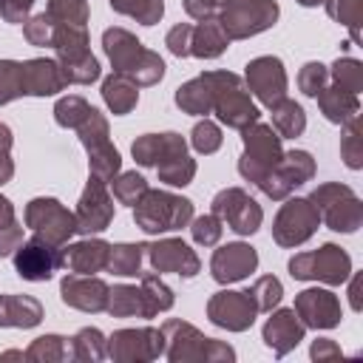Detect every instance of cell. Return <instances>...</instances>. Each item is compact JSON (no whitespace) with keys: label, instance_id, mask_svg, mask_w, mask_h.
Returning a JSON list of instances; mask_svg holds the SVG:
<instances>
[{"label":"cell","instance_id":"4fadbf2b","mask_svg":"<svg viewBox=\"0 0 363 363\" xmlns=\"http://www.w3.org/2000/svg\"><path fill=\"white\" fill-rule=\"evenodd\" d=\"M150 264L162 272H176V275H187V278L199 272V258L179 238H167V241L153 244L150 247Z\"/></svg>","mask_w":363,"mask_h":363},{"label":"cell","instance_id":"4316f807","mask_svg":"<svg viewBox=\"0 0 363 363\" xmlns=\"http://www.w3.org/2000/svg\"><path fill=\"white\" fill-rule=\"evenodd\" d=\"M142 250L139 244H119V247H111V255H108V267L116 272V275H136L139 272V261H142Z\"/></svg>","mask_w":363,"mask_h":363},{"label":"cell","instance_id":"d6a6232c","mask_svg":"<svg viewBox=\"0 0 363 363\" xmlns=\"http://www.w3.org/2000/svg\"><path fill=\"white\" fill-rule=\"evenodd\" d=\"M221 145V130L213 125V122H199L196 128H193V147L199 150V153H213L216 147Z\"/></svg>","mask_w":363,"mask_h":363},{"label":"cell","instance_id":"4dcf8cb0","mask_svg":"<svg viewBox=\"0 0 363 363\" xmlns=\"http://www.w3.org/2000/svg\"><path fill=\"white\" fill-rule=\"evenodd\" d=\"M88 113H91V105L82 96H68L57 105V122L65 128H77Z\"/></svg>","mask_w":363,"mask_h":363},{"label":"cell","instance_id":"7402d4cb","mask_svg":"<svg viewBox=\"0 0 363 363\" xmlns=\"http://www.w3.org/2000/svg\"><path fill=\"white\" fill-rule=\"evenodd\" d=\"M102 96H105V102H108V108H111L113 113H128V111L136 105L139 91H136V82H133L130 77H125V74H113V77L105 79V85H102Z\"/></svg>","mask_w":363,"mask_h":363},{"label":"cell","instance_id":"277c9868","mask_svg":"<svg viewBox=\"0 0 363 363\" xmlns=\"http://www.w3.org/2000/svg\"><path fill=\"white\" fill-rule=\"evenodd\" d=\"M244 145H247V153L241 159V176L261 184L272 170L275 164L281 162V145H278V136L272 128L267 125H255L252 130L244 128Z\"/></svg>","mask_w":363,"mask_h":363},{"label":"cell","instance_id":"484cf974","mask_svg":"<svg viewBox=\"0 0 363 363\" xmlns=\"http://www.w3.org/2000/svg\"><path fill=\"white\" fill-rule=\"evenodd\" d=\"M111 6L116 11H122V14L136 17L142 26H153L164 11L162 0H111Z\"/></svg>","mask_w":363,"mask_h":363},{"label":"cell","instance_id":"60d3db41","mask_svg":"<svg viewBox=\"0 0 363 363\" xmlns=\"http://www.w3.org/2000/svg\"><path fill=\"white\" fill-rule=\"evenodd\" d=\"M9 147H11V133L6 125H0V184L11 176V162H9Z\"/></svg>","mask_w":363,"mask_h":363},{"label":"cell","instance_id":"ac0fdd59","mask_svg":"<svg viewBox=\"0 0 363 363\" xmlns=\"http://www.w3.org/2000/svg\"><path fill=\"white\" fill-rule=\"evenodd\" d=\"M108 286L91 275H68L62 281V301L77 309H102Z\"/></svg>","mask_w":363,"mask_h":363},{"label":"cell","instance_id":"ab89813d","mask_svg":"<svg viewBox=\"0 0 363 363\" xmlns=\"http://www.w3.org/2000/svg\"><path fill=\"white\" fill-rule=\"evenodd\" d=\"M34 0H0V14L9 20V23H20L23 14L31 9Z\"/></svg>","mask_w":363,"mask_h":363},{"label":"cell","instance_id":"1f68e13d","mask_svg":"<svg viewBox=\"0 0 363 363\" xmlns=\"http://www.w3.org/2000/svg\"><path fill=\"white\" fill-rule=\"evenodd\" d=\"M145 190H147V182L136 173H125V176H119V182H113V193L125 204H136L145 196Z\"/></svg>","mask_w":363,"mask_h":363},{"label":"cell","instance_id":"3957f363","mask_svg":"<svg viewBox=\"0 0 363 363\" xmlns=\"http://www.w3.org/2000/svg\"><path fill=\"white\" fill-rule=\"evenodd\" d=\"M275 17L278 6L272 0H227L221 11V28L230 40H238L269 28Z\"/></svg>","mask_w":363,"mask_h":363},{"label":"cell","instance_id":"8992f818","mask_svg":"<svg viewBox=\"0 0 363 363\" xmlns=\"http://www.w3.org/2000/svg\"><path fill=\"white\" fill-rule=\"evenodd\" d=\"M289 269L295 278H323L329 284H337L349 272V255L340 252V247L326 244L318 252H303L289 261Z\"/></svg>","mask_w":363,"mask_h":363},{"label":"cell","instance_id":"9c48e42d","mask_svg":"<svg viewBox=\"0 0 363 363\" xmlns=\"http://www.w3.org/2000/svg\"><path fill=\"white\" fill-rule=\"evenodd\" d=\"M111 216H113V201H111V196L105 190V182L91 176L88 187H85V193L79 199L77 216H74L77 218V230L79 233H102L108 227Z\"/></svg>","mask_w":363,"mask_h":363},{"label":"cell","instance_id":"d4e9b609","mask_svg":"<svg viewBox=\"0 0 363 363\" xmlns=\"http://www.w3.org/2000/svg\"><path fill=\"white\" fill-rule=\"evenodd\" d=\"M269 108H272V125L284 136H298L303 130V111H301V105H295L289 99H278Z\"/></svg>","mask_w":363,"mask_h":363},{"label":"cell","instance_id":"b9f144b4","mask_svg":"<svg viewBox=\"0 0 363 363\" xmlns=\"http://www.w3.org/2000/svg\"><path fill=\"white\" fill-rule=\"evenodd\" d=\"M216 6H218V0H184L187 14L196 17V20H207L216 11Z\"/></svg>","mask_w":363,"mask_h":363},{"label":"cell","instance_id":"2e32d148","mask_svg":"<svg viewBox=\"0 0 363 363\" xmlns=\"http://www.w3.org/2000/svg\"><path fill=\"white\" fill-rule=\"evenodd\" d=\"M184 153V142L179 133H147L142 139L133 142V156L136 162L142 164H162L173 156H182Z\"/></svg>","mask_w":363,"mask_h":363},{"label":"cell","instance_id":"cb8c5ba5","mask_svg":"<svg viewBox=\"0 0 363 363\" xmlns=\"http://www.w3.org/2000/svg\"><path fill=\"white\" fill-rule=\"evenodd\" d=\"M329 91H332V94H326V91H320V94H318V99H320V105H323L326 119L340 122V119H346L349 113H354V111H357V99H354V94L343 91V88H329Z\"/></svg>","mask_w":363,"mask_h":363},{"label":"cell","instance_id":"7bdbcfd3","mask_svg":"<svg viewBox=\"0 0 363 363\" xmlns=\"http://www.w3.org/2000/svg\"><path fill=\"white\" fill-rule=\"evenodd\" d=\"M303 6H315V3H320V0H301Z\"/></svg>","mask_w":363,"mask_h":363},{"label":"cell","instance_id":"6da1fadb","mask_svg":"<svg viewBox=\"0 0 363 363\" xmlns=\"http://www.w3.org/2000/svg\"><path fill=\"white\" fill-rule=\"evenodd\" d=\"M105 51L116 68V74L133 77L136 85H153L156 79H162L164 74V62L159 54L142 48V43L128 34L125 28H111L105 31Z\"/></svg>","mask_w":363,"mask_h":363},{"label":"cell","instance_id":"603a6c76","mask_svg":"<svg viewBox=\"0 0 363 363\" xmlns=\"http://www.w3.org/2000/svg\"><path fill=\"white\" fill-rule=\"evenodd\" d=\"M301 335H303V326L295 320V312H278L267 326H264V337H267V343L269 346H275L278 340H284V346H281V352H286L289 346H295L298 340H301Z\"/></svg>","mask_w":363,"mask_h":363},{"label":"cell","instance_id":"5bb4252c","mask_svg":"<svg viewBox=\"0 0 363 363\" xmlns=\"http://www.w3.org/2000/svg\"><path fill=\"white\" fill-rule=\"evenodd\" d=\"M258 264V255L252 247L247 244H227L221 250H216L213 255V278L216 281H238L244 275H250Z\"/></svg>","mask_w":363,"mask_h":363},{"label":"cell","instance_id":"836d02e7","mask_svg":"<svg viewBox=\"0 0 363 363\" xmlns=\"http://www.w3.org/2000/svg\"><path fill=\"white\" fill-rule=\"evenodd\" d=\"M218 235H221V218L216 216V213H210V216H201V218H196L193 221V238L199 241V244H216L218 241Z\"/></svg>","mask_w":363,"mask_h":363},{"label":"cell","instance_id":"30bf717a","mask_svg":"<svg viewBox=\"0 0 363 363\" xmlns=\"http://www.w3.org/2000/svg\"><path fill=\"white\" fill-rule=\"evenodd\" d=\"M57 267H60V255H57L54 244H48L45 238L37 235L34 241L17 247L14 269H17L20 278H26V281H48Z\"/></svg>","mask_w":363,"mask_h":363},{"label":"cell","instance_id":"ffe728a7","mask_svg":"<svg viewBox=\"0 0 363 363\" xmlns=\"http://www.w3.org/2000/svg\"><path fill=\"white\" fill-rule=\"evenodd\" d=\"M43 309L34 298L23 295H3L0 298V326H34Z\"/></svg>","mask_w":363,"mask_h":363},{"label":"cell","instance_id":"f546056e","mask_svg":"<svg viewBox=\"0 0 363 363\" xmlns=\"http://www.w3.org/2000/svg\"><path fill=\"white\" fill-rule=\"evenodd\" d=\"M20 94H26L23 91V62L3 60L0 62V105L11 102Z\"/></svg>","mask_w":363,"mask_h":363},{"label":"cell","instance_id":"e0dca14e","mask_svg":"<svg viewBox=\"0 0 363 363\" xmlns=\"http://www.w3.org/2000/svg\"><path fill=\"white\" fill-rule=\"evenodd\" d=\"M108 255H111V247L105 241H82V244L62 250L60 267H68L79 275H91V272L108 267Z\"/></svg>","mask_w":363,"mask_h":363},{"label":"cell","instance_id":"52a82bcc","mask_svg":"<svg viewBox=\"0 0 363 363\" xmlns=\"http://www.w3.org/2000/svg\"><path fill=\"white\" fill-rule=\"evenodd\" d=\"M213 213L221 221H227L230 230H235V233H255L261 224V207L247 193H241L238 187L221 190L213 199Z\"/></svg>","mask_w":363,"mask_h":363},{"label":"cell","instance_id":"f35d334b","mask_svg":"<svg viewBox=\"0 0 363 363\" xmlns=\"http://www.w3.org/2000/svg\"><path fill=\"white\" fill-rule=\"evenodd\" d=\"M190 31H193V26L182 23V26H176V28L167 34V45H170L173 54H179V57H187V54H190Z\"/></svg>","mask_w":363,"mask_h":363},{"label":"cell","instance_id":"d590c367","mask_svg":"<svg viewBox=\"0 0 363 363\" xmlns=\"http://www.w3.org/2000/svg\"><path fill=\"white\" fill-rule=\"evenodd\" d=\"M51 34H54V20L48 14H37L28 26H26V37L34 45H51Z\"/></svg>","mask_w":363,"mask_h":363},{"label":"cell","instance_id":"7c38bea8","mask_svg":"<svg viewBox=\"0 0 363 363\" xmlns=\"http://www.w3.org/2000/svg\"><path fill=\"white\" fill-rule=\"evenodd\" d=\"M255 309L258 306L250 292H218L210 301V320L227 329H247Z\"/></svg>","mask_w":363,"mask_h":363},{"label":"cell","instance_id":"74e56055","mask_svg":"<svg viewBox=\"0 0 363 363\" xmlns=\"http://www.w3.org/2000/svg\"><path fill=\"white\" fill-rule=\"evenodd\" d=\"M337 68H343V74L335 71L337 88H343V91H349V94H357V91H360V65H357L354 60H343V62H337Z\"/></svg>","mask_w":363,"mask_h":363},{"label":"cell","instance_id":"d6986e66","mask_svg":"<svg viewBox=\"0 0 363 363\" xmlns=\"http://www.w3.org/2000/svg\"><path fill=\"white\" fill-rule=\"evenodd\" d=\"M298 312L312 326H335L337 323V301L323 289H306L298 298Z\"/></svg>","mask_w":363,"mask_h":363},{"label":"cell","instance_id":"44dd1931","mask_svg":"<svg viewBox=\"0 0 363 363\" xmlns=\"http://www.w3.org/2000/svg\"><path fill=\"white\" fill-rule=\"evenodd\" d=\"M227 43L230 37L224 34L221 23H213V20H204L190 31V54L196 57H218L227 48Z\"/></svg>","mask_w":363,"mask_h":363},{"label":"cell","instance_id":"5b68a950","mask_svg":"<svg viewBox=\"0 0 363 363\" xmlns=\"http://www.w3.org/2000/svg\"><path fill=\"white\" fill-rule=\"evenodd\" d=\"M26 221L40 238H45L54 247L68 241L71 233H77L74 213H68L57 199H34L26 210Z\"/></svg>","mask_w":363,"mask_h":363},{"label":"cell","instance_id":"7a4b0ae2","mask_svg":"<svg viewBox=\"0 0 363 363\" xmlns=\"http://www.w3.org/2000/svg\"><path fill=\"white\" fill-rule=\"evenodd\" d=\"M190 216H193V204L187 199L159 193V190H145V196L136 201V210H133V218L145 233L179 230L190 221Z\"/></svg>","mask_w":363,"mask_h":363},{"label":"cell","instance_id":"8fae6325","mask_svg":"<svg viewBox=\"0 0 363 363\" xmlns=\"http://www.w3.org/2000/svg\"><path fill=\"white\" fill-rule=\"evenodd\" d=\"M247 82L264 105H275L278 99H284V91H286V77H284L281 60L278 57L252 60L247 65Z\"/></svg>","mask_w":363,"mask_h":363},{"label":"cell","instance_id":"83f0119b","mask_svg":"<svg viewBox=\"0 0 363 363\" xmlns=\"http://www.w3.org/2000/svg\"><path fill=\"white\" fill-rule=\"evenodd\" d=\"M20 238H23V230L14 221V210H11L9 199L0 196V255H9L11 250H17Z\"/></svg>","mask_w":363,"mask_h":363},{"label":"cell","instance_id":"f1b7e54d","mask_svg":"<svg viewBox=\"0 0 363 363\" xmlns=\"http://www.w3.org/2000/svg\"><path fill=\"white\" fill-rule=\"evenodd\" d=\"M48 17H51L54 23L85 26V20H88V6H85V0H51V3H48Z\"/></svg>","mask_w":363,"mask_h":363},{"label":"cell","instance_id":"8d00e7d4","mask_svg":"<svg viewBox=\"0 0 363 363\" xmlns=\"http://www.w3.org/2000/svg\"><path fill=\"white\" fill-rule=\"evenodd\" d=\"M323 82H326V71H323L320 62L303 65V71H301V88H303V94L318 96V94L323 91Z\"/></svg>","mask_w":363,"mask_h":363},{"label":"cell","instance_id":"e575fe53","mask_svg":"<svg viewBox=\"0 0 363 363\" xmlns=\"http://www.w3.org/2000/svg\"><path fill=\"white\" fill-rule=\"evenodd\" d=\"M250 295H252V301H255L258 309H269V306L278 303V298H281V284H278L275 278H261V281L250 289Z\"/></svg>","mask_w":363,"mask_h":363},{"label":"cell","instance_id":"ba28073f","mask_svg":"<svg viewBox=\"0 0 363 363\" xmlns=\"http://www.w3.org/2000/svg\"><path fill=\"white\" fill-rule=\"evenodd\" d=\"M318 221H320V213L315 210L312 201H303V199L286 201L284 210L278 213V221H275V238H278V244H286V247L301 244L312 235Z\"/></svg>","mask_w":363,"mask_h":363},{"label":"cell","instance_id":"9a60e30c","mask_svg":"<svg viewBox=\"0 0 363 363\" xmlns=\"http://www.w3.org/2000/svg\"><path fill=\"white\" fill-rule=\"evenodd\" d=\"M65 85V74L54 60H28L23 62V91L34 96L57 94Z\"/></svg>","mask_w":363,"mask_h":363}]
</instances>
